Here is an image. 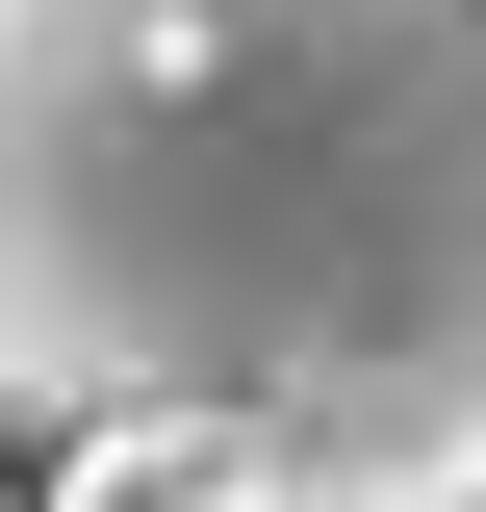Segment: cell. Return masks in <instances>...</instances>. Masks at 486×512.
I'll return each instance as SVG.
<instances>
[{
    "mask_svg": "<svg viewBox=\"0 0 486 512\" xmlns=\"http://www.w3.org/2000/svg\"><path fill=\"white\" fill-rule=\"evenodd\" d=\"M77 436L486 512V0H0V461Z\"/></svg>",
    "mask_w": 486,
    "mask_h": 512,
    "instance_id": "6da1fadb",
    "label": "cell"
},
{
    "mask_svg": "<svg viewBox=\"0 0 486 512\" xmlns=\"http://www.w3.org/2000/svg\"><path fill=\"white\" fill-rule=\"evenodd\" d=\"M52 512H256L231 461H180V436H77V461H26Z\"/></svg>",
    "mask_w": 486,
    "mask_h": 512,
    "instance_id": "7a4b0ae2",
    "label": "cell"
},
{
    "mask_svg": "<svg viewBox=\"0 0 486 512\" xmlns=\"http://www.w3.org/2000/svg\"><path fill=\"white\" fill-rule=\"evenodd\" d=\"M0 512H52V487H0Z\"/></svg>",
    "mask_w": 486,
    "mask_h": 512,
    "instance_id": "3957f363",
    "label": "cell"
}]
</instances>
